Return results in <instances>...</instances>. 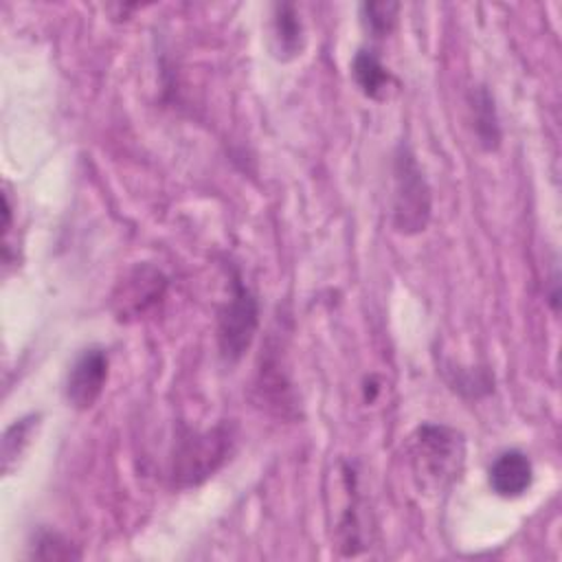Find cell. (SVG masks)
<instances>
[{"mask_svg": "<svg viewBox=\"0 0 562 562\" xmlns=\"http://www.w3.org/2000/svg\"><path fill=\"white\" fill-rule=\"evenodd\" d=\"M415 472L443 485L452 481L463 463V439L448 426L424 424L413 441Z\"/></svg>", "mask_w": 562, "mask_h": 562, "instance_id": "obj_4", "label": "cell"}, {"mask_svg": "<svg viewBox=\"0 0 562 562\" xmlns=\"http://www.w3.org/2000/svg\"><path fill=\"white\" fill-rule=\"evenodd\" d=\"M272 35H274V46L279 57L292 59L301 55L303 50V22L294 4L281 2L274 4V15H272Z\"/></svg>", "mask_w": 562, "mask_h": 562, "instance_id": "obj_8", "label": "cell"}, {"mask_svg": "<svg viewBox=\"0 0 562 562\" xmlns=\"http://www.w3.org/2000/svg\"><path fill=\"white\" fill-rule=\"evenodd\" d=\"M432 215L430 184L406 143L393 154V226L402 235L426 231Z\"/></svg>", "mask_w": 562, "mask_h": 562, "instance_id": "obj_1", "label": "cell"}, {"mask_svg": "<svg viewBox=\"0 0 562 562\" xmlns=\"http://www.w3.org/2000/svg\"><path fill=\"white\" fill-rule=\"evenodd\" d=\"M31 558H40V560H77L79 551L61 533L44 529L33 540Z\"/></svg>", "mask_w": 562, "mask_h": 562, "instance_id": "obj_11", "label": "cell"}, {"mask_svg": "<svg viewBox=\"0 0 562 562\" xmlns=\"http://www.w3.org/2000/svg\"><path fill=\"white\" fill-rule=\"evenodd\" d=\"M259 327V303L255 294L239 281L233 279L231 299L217 314V345L226 362H237L250 347Z\"/></svg>", "mask_w": 562, "mask_h": 562, "instance_id": "obj_3", "label": "cell"}, {"mask_svg": "<svg viewBox=\"0 0 562 562\" xmlns=\"http://www.w3.org/2000/svg\"><path fill=\"white\" fill-rule=\"evenodd\" d=\"M397 9H400L397 2H364L360 7V13H362L364 26L375 37H384L386 33H391L397 20Z\"/></svg>", "mask_w": 562, "mask_h": 562, "instance_id": "obj_12", "label": "cell"}, {"mask_svg": "<svg viewBox=\"0 0 562 562\" xmlns=\"http://www.w3.org/2000/svg\"><path fill=\"white\" fill-rule=\"evenodd\" d=\"M35 424H37V415H29V417H22V419H18L15 424H11L7 428L4 439H2V465H4V470H9L11 459L22 454Z\"/></svg>", "mask_w": 562, "mask_h": 562, "instance_id": "obj_13", "label": "cell"}, {"mask_svg": "<svg viewBox=\"0 0 562 562\" xmlns=\"http://www.w3.org/2000/svg\"><path fill=\"white\" fill-rule=\"evenodd\" d=\"M108 380V353L101 347L83 349L72 362L66 378V400L72 408H90Z\"/></svg>", "mask_w": 562, "mask_h": 562, "instance_id": "obj_5", "label": "cell"}, {"mask_svg": "<svg viewBox=\"0 0 562 562\" xmlns=\"http://www.w3.org/2000/svg\"><path fill=\"white\" fill-rule=\"evenodd\" d=\"M351 75H353L358 88L362 90V94H367L369 99H384L386 90L393 81L391 72L380 61V57L367 48L356 53V57L351 61Z\"/></svg>", "mask_w": 562, "mask_h": 562, "instance_id": "obj_9", "label": "cell"}, {"mask_svg": "<svg viewBox=\"0 0 562 562\" xmlns=\"http://www.w3.org/2000/svg\"><path fill=\"white\" fill-rule=\"evenodd\" d=\"M231 448V430L226 426H215L206 432L184 430L178 437L173 450V481L180 487H191L211 476Z\"/></svg>", "mask_w": 562, "mask_h": 562, "instance_id": "obj_2", "label": "cell"}, {"mask_svg": "<svg viewBox=\"0 0 562 562\" xmlns=\"http://www.w3.org/2000/svg\"><path fill=\"white\" fill-rule=\"evenodd\" d=\"M472 114H474V132L485 151H494L501 145V125L494 108V97L485 86H476L470 92Z\"/></svg>", "mask_w": 562, "mask_h": 562, "instance_id": "obj_10", "label": "cell"}, {"mask_svg": "<svg viewBox=\"0 0 562 562\" xmlns=\"http://www.w3.org/2000/svg\"><path fill=\"white\" fill-rule=\"evenodd\" d=\"M490 487L503 498L522 496L533 483L531 459L520 450L501 452L487 472Z\"/></svg>", "mask_w": 562, "mask_h": 562, "instance_id": "obj_6", "label": "cell"}, {"mask_svg": "<svg viewBox=\"0 0 562 562\" xmlns=\"http://www.w3.org/2000/svg\"><path fill=\"white\" fill-rule=\"evenodd\" d=\"M165 277L151 266H138L125 281L121 290V312L119 314H132L138 316L147 307H151L156 301H160L165 292Z\"/></svg>", "mask_w": 562, "mask_h": 562, "instance_id": "obj_7", "label": "cell"}]
</instances>
